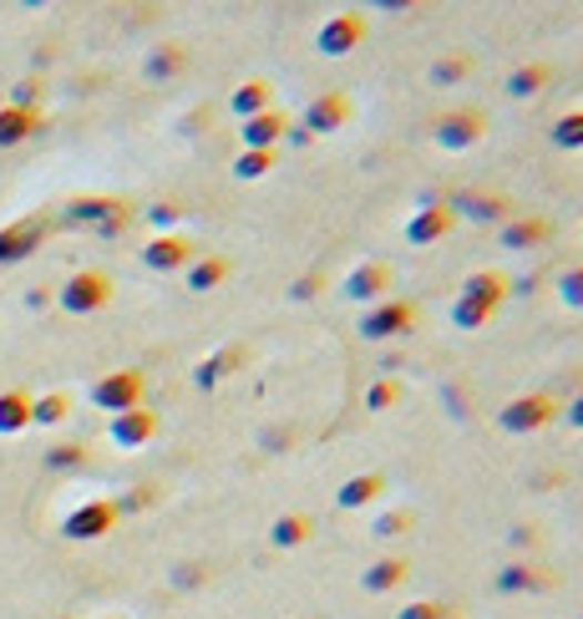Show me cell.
Listing matches in <instances>:
<instances>
[{
    "instance_id": "bcb514c9",
    "label": "cell",
    "mask_w": 583,
    "mask_h": 619,
    "mask_svg": "<svg viewBox=\"0 0 583 619\" xmlns=\"http://www.w3.org/2000/svg\"><path fill=\"white\" fill-rule=\"evenodd\" d=\"M441 619H467V615H462V609H447V615H441Z\"/></svg>"
},
{
    "instance_id": "9c48e42d",
    "label": "cell",
    "mask_w": 583,
    "mask_h": 619,
    "mask_svg": "<svg viewBox=\"0 0 583 619\" xmlns=\"http://www.w3.org/2000/svg\"><path fill=\"white\" fill-rule=\"evenodd\" d=\"M553 589H559V574L533 559H512L508 569H498V595L523 599V595H553Z\"/></svg>"
},
{
    "instance_id": "e575fe53",
    "label": "cell",
    "mask_w": 583,
    "mask_h": 619,
    "mask_svg": "<svg viewBox=\"0 0 583 619\" xmlns=\"http://www.w3.org/2000/svg\"><path fill=\"white\" fill-rule=\"evenodd\" d=\"M492 315H498V310L477 305V300H462V295H457V305H452V325H457V331H482Z\"/></svg>"
},
{
    "instance_id": "7c38bea8",
    "label": "cell",
    "mask_w": 583,
    "mask_h": 619,
    "mask_svg": "<svg viewBox=\"0 0 583 619\" xmlns=\"http://www.w3.org/2000/svg\"><path fill=\"white\" fill-rule=\"evenodd\" d=\"M391 285H396V270L386 260H366V264H356V270L346 274V300H360V305H376V300H386L391 295Z\"/></svg>"
},
{
    "instance_id": "2e32d148",
    "label": "cell",
    "mask_w": 583,
    "mask_h": 619,
    "mask_svg": "<svg viewBox=\"0 0 583 619\" xmlns=\"http://www.w3.org/2000/svg\"><path fill=\"white\" fill-rule=\"evenodd\" d=\"M274 108V82L269 77H244V82L228 92V112H234L238 122L244 118H259V112Z\"/></svg>"
},
{
    "instance_id": "d6a6232c",
    "label": "cell",
    "mask_w": 583,
    "mask_h": 619,
    "mask_svg": "<svg viewBox=\"0 0 583 619\" xmlns=\"http://www.w3.org/2000/svg\"><path fill=\"white\" fill-rule=\"evenodd\" d=\"M25 422H31V396H21V392L0 396V432H21Z\"/></svg>"
},
{
    "instance_id": "9a60e30c",
    "label": "cell",
    "mask_w": 583,
    "mask_h": 619,
    "mask_svg": "<svg viewBox=\"0 0 583 619\" xmlns=\"http://www.w3.org/2000/svg\"><path fill=\"white\" fill-rule=\"evenodd\" d=\"M47 239V219H21V224L0 229V264H16V260H31Z\"/></svg>"
},
{
    "instance_id": "f1b7e54d",
    "label": "cell",
    "mask_w": 583,
    "mask_h": 619,
    "mask_svg": "<svg viewBox=\"0 0 583 619\" xmlns=\"http://www.w3.org/2000/svg\"><path fill=\"white\" fill-rule=\"evenodd\" d=\"M548 138H553V148H559V153H579V148H583V108L563 112V118L553 122V132H548Z\"/></svg>"
},
{
    "instance_id": "8fae6325",
    "label": "cell",
    "mask_w": 583,
    "mask_h": 619,
    "mask_svg": "<svg viewBox=\"0 0 583 619\" xmlns=\"http://www.w3.org/2000/svg\"><path fill=\"white\" fill-rule=\"evenodd\" d=\"M457 229L452 209H447V199H421V209L411 214V224H406V239L417 244V250H431V244H441V239Z\"/></svg>"
},
{
    "instance_id": "d4e9b609",
    "label": "cell",
    "mask_w": 583,
    "mask_h": 619,
    "mask_svg": "<svg viewBox=\"0 0 583 619\" xmlns=\"http://www.w3.org/2000/svg\"><path fill=\"white\" fill-rule=\"evenodd\" d=\"M234 274V260L228 254H198V260L188 264V290L193 295H208V290H218Z\"/></svg>"
},
{
    "instance_id": "484cf974",
    "label": "cell",
    "mask_w": 583,
    "mask_h": 619,
    "mask_svg": "<svg viewBox=\"0 0 583 619\" xmlns=\"http://www.w3.org/2000/svg\"><path fill=\"white\" fill-rule=\"evenodd\" d=\"M41 132V112L37 108H0V148H21L25 138Z\"/></svg>"
},
{
    "instance_id": "3957f363",
    "label": "cell",
    "mask_w": 583,
    "mask_h": 619,
    "mask_svg": "<svg viewBox=\"0 0 583 619\" xmlns=\"http://www.w3.org/2000/svg\"><path fill=\"white\" fill-rule=\"evenodd\" d=\"M482 138H488V112L482 108H452L441 118H431V143L441 153H472Z\"/></svg>"
},
{
    "instance_id": "7402d4cb",
    "label": "cell",
    "mask_w": 583,
    "mask_h": 619,
    "mask_svg": "<svg viewBox=\"0 0 583 619\" xmlns=\"http://www.w3.org/2000/svg\"><path fill=\"white\" fill-rule=\"evenodd\" d=\"M244 361H249V351H244V346H218L214 356H208L198 371H193V382H198L203 392H214V386L224 382V376H234V371H244Z\"/></svg>"
},
{
    "instance_id": "ba28073f",
    "label": "cell",
    "mask_w": 583,
    "mask_h": 619,
    "mask_svg": "<svg viewBox=\"0 0 583 619\" xmlns=\"http://www.w3.org/2000/svg\"><path fill=\"white\" fill-rule=\"evenodd\" d=\"M350 118H356V102H350V92H320L310 108H305L299 128L310 132V138H330V132H340Z\"/></svg>"
},
{
    "instance_id": "83f0119b",
    "label": "cell",
    "mask_w": 583,
    "mask_h": 619,
    "mask_svg": "<svg viewBox=\"0 0 583 619\" xmlns=\"http://www.w3.org/2000/svg\"><path fill=\"white\" fill-rule=\"evenodd\" d=\"M274 163H279V148H244V153L234 158V179H244V183L269 179Z\"/></svg>"
},
{
    "instance_id": "7a4b0ae2",
    "label": "cell",
    "mask_w": 583,
    "mask_h": 619,
    "mask_svg": "<svg viewBox=\"0 0 583 619\" xmlns=\"http://www.w3.org/2000/svg\"><path fill=\"white\" fill-rule=\"evenodd\" d=\"M417 325H421V305L406 295H386L360 315V335H366V341H401V335H411Z\"/></svg>"
},
{
    "instance_id": "4dcf8cb0",
    "label": "cell",
    "mask_w": 583,
    "mask_h": 619,
    "mask_svg": "<svg viewBox=\"0 0 583 619\" xmlns=\"http://www.w3.org/2000/svg\"><path fill=\"white\" fill-rule=\"evenodd\" d=\"M108 528H112V508L108 503H92V508H82L72 524H67V534L72 538H96V534H108Z\"/></svg>"
},
{
    "instance_id": "5b68a950",
    "label": "cell",
    "mask_w": 583,
    "mask_h": 619,
    "mask_svg": "<svg viewBox=\"0 0 583 619\" xmlns=\"http://www.w3.org/2000/svg\"><path fill=\"white\" fill-rule=\"evenodd\" d=\"M447 209H452V219H467V224H498V229L518 214L512 199L508 193H498V189H462V193L447 199Z\"/></svg>"
},
{
    "instance_id": "7dc6e473",
    "label": "cell",
    "mask_w": 583,
    "mask_h": 619,
    "mask_svg": "<svg viewBox=\"0 0 583 619\" xmlns=\"http://www.w3.org/2000/svg\"><path fill=\"white\" fill-rule=\"evenodd\" d=\"M21 6H31V11H37V6H47V0H21Z\"/></svg>"
},
{
    "instance_id": "277c9868",
    "label": "cell",
    "mask_w": 583,
    "mask_h": 619,
    "mask_svg": "<svg viewBox=\"0 0 583 619\" xmlns=\"http://www.w3.org/2000/svg\"><path fill=\"white\" fill-rule=\"evenodd\" d=\"M112 295H117V285H112V274L102 270H76L67 285H61V310L67 315H96V310H108Z\"/></svg>"
},
{
    "instance_id": "30bf717a",
    "label": "cell",
    "mask_w": 583,
    "mask_h": 619,
    "mask_svg": "<svg viewBox=\"0 0 583 619\" xmlns=\"http://www.w3.org/2000/svg\"><path fill=\"white\" fill-rule=\"evenodd\" d=\"M143 392H147V376L143 371H112V376H102L92 392L96 406H108V412H132V406H143Z\"/></svg>"
},
{
    "instance_id": "8992f818",
    "label": "cell",
    "mask_w": 583,
    "mask_h": 619,
    "mask_svg": "<svg viewBox=\"0 0 583 619\" xmlns=\"http://www.w3.org/2000/svg\"><path fill=\"white\" fill-rule=\"evenodd\" d=\"M370 37V21L360 11H335L330 21H320V31H315V51L330 61L350 57V51L360 47V41Z\"/></svg>"
},
{
    "instance_id": "ac0fdd59",
    "label": "cell",
    "mask_w": 583,
    "mask_h": 619,
    "mask_svg": "<svg viewBox=\"0 0 583 619\" xmlns=\"http://www.w3.org/2000/svg\"><path fill=\"white\" fill-rule=\"evenodd\" d=\"M508 295H512V280L502 270H472L462 280V300H477V305H488V310H502Z\"/></svg>"
},
{
    "instance_id": "ffe728a7",
    "label": "cell",
    "mask_w": 583,
    "mask_h": 619,
    "mask_svg": "<svg viewBox=\"0 0 583 619\" xmlns=\"http://www.w3.org/2000/svg\"><path fill=\"white\" fill-rule=\"evenodd\" d=\"M386 488H391V483H386V473H376V467H370V473L346 477V483H340V493H335V503H340L346 513H356V508H370V503L381 498Z\"/></svg>"
},
{
    "instance_id": "8d00e7d4",
    "label": "cell",
    "mask_w": 583,
    "mask_h": 619,
    "mask_svg": "<svg viewBox=\"0 0 583 619\" xmlns=\"http://www.w3.org/2000/svg\"><path fill=\"white\" fill-rule=\"evenodd\" d=\"M447 609H452L447 599H411V605L396 609V619H441Z\"/></svg>"
},
{
    "instance_id": "1f68e13d",
    "label": "cell",
    "mask_w": 583,
    "mask_h": 619,
    "mask_svg": "<svg viewBox=\"0 0 583 619\" xmlns=\"http://www.w3.org/2000/svg\"><path fill=\"white\" fill-rule=\"evenodd\" d=\"M411 528H417V513H411V508H391V513H376L370 534H376V538H406Z\"/></svg>"
},
{
    "instance_id": "b9f144b4",
    "label": "cell",
    "mask_w": 583,
    "mask_h": 619,
    "mask_svg": "<svg viewBox=\"0 0 583 619\" xmlns=\"http://www.w3.org/2000/svg\"><path fill=\"white\" fill-rule=\"evenodd\" d=\"M508 544H512V548H533V544H538L533 524H518V528H512V534H508Z\"/></svg>"
},
{
    "instance_id": "f6af8a7d",
    "label": "cell",
    "mask_w": 583,
    "mask_h": 619,
    "mask_svg": "<svg viewBox=\"0 0 583 619\" xmlns=\"http://www.w3.org/2000/svg\"><path fill=\"white\" fill-rule=\"evenodd\" d=\"M153 219H157V224H173V219H178V209H173V203H157Z\"/></svg>"
},
{
    "instance_id": "f35d334b",
    "label": "cell",
    "mask_w": 583,
    "mask_h": 619,
    "mask_svg": "<svg viewBox=\"0 0 583 619\" xmlns=\"http://www.w3.org/2000/svg\"><path fill=\"white\" fill-rule=\"evenodd\" d=\"M67 406H72L67 396H41V402H31V417L37 422H61L67 417Z\"/></svg>"
},
{
    "instance_id": "cb8c5ba5",
    "label": "cell",
    "mask_w": 583,
    "mask_h": 619,
    "mask_svg": "<svg viewBox=\"0 0 583 619\" xmlns=\"http://www.w3.org/2000/svg\"><path fill=\"white\" fill-rule=\"evenodd\" d=\"M548 82H553V67H548V61H523V67H512L502 87H508L512 102H528V97L548 92Z\"/></svg>"
},
{
    "instance_id": "ab89813d",
    "label": "cell",
    "mask_w": 583,
    "mask_h": 619,
    "mask_svg": "<svg viewBox=\"0 0 583 619\" xmlns=\"http://www.w3.org/2000/svg\"><path fill=\"white\" fill-rule=\"evenodd\" d=\"M37 97H41V82H21L11 97V108H37Z\"/></svg>"
},
{
    "instance_id": "ee69618b",
    "label": "cell",
    "mask_w": 583,
    "mask_h": 619,
    "mask_svg": "<svg viewBox=\"0 0 583 619\" xmlns=\"http://www.w3.org/2000/svg\"><path fill=\"white\" fill-rule=\"evenodd\" d=\"M203 128H208V108H198L193 118H183V132H203Z\"/></svg>"
},
{
    "instance_id": "60d3db41",
    "label": "cell",
    "mask_w": 583,
    "mask_h": 619,
    "mask_svg": "<svg viewBox=\"0 0 583 619\" xmlns=\"http://www.w3.org/2000/svg\"><path fill=\"white\" fill-rule=\"evenodd\" d=\"M563 422H569L573 432H583V392L573 396V402H563Z\"/></svg>"
},
{
    "instance_id": "44dd1931",
    "label": "cell",
    "mask_w": 583,
    "mask_h": 619,
    "mask_svg": "<svg viewBox=\"0 0 583 619\" xmlns=\"http://www.w3.org/2000/svg\"><path fill=\"white\" fill-rule=\"evenodd\" d=\"M406 579H411V564L391 554V559L366 564V574H360V589H366V595H396Z\"/></svg>"
},
{
    "instance_id": "4fadbf2b",
    "label": "cell",
    "mask_w": 583,
    "mask_h": 619,
    "mask_svg": "<svg viewBox=\"0 0 583 619\" xmlns=\"http://www.w3.org/2000/svg\"><path fill=\"white\" fill-rule=\"evenodd\" d=\"M548 239H553V219H543V214H512L502 224V250H512V254L543 250Z\"/></svg>"
},
{
    "instance_id": "7bdbcfd3",
    "label": "cell",
    "mask_w": 583,
    "mask_h": 619,
    "mask_svg": "<svg viewBox=\"0 0 583 619\" xmlns=\"http://www.w3.org/2000/svg\"><path fill=\"white\" fill-rule=\"evenodd\" d=\"M376 11H391V16H401V11H417L421 0H370Z\"/></svg>"
},
{
    "instance_id": "603a6c76",
    "label": "cell",
    "mask_w": 583,
    "mask_h": 619,
    "mask_svg": "<svg viewBox=\"0 0 583 619\" xmlns=\"http://www.w3.org/2000/svg\"><path fill=\"white\" fill-rule=\"evenodd\" d=\"M315 538V518L310 513H279V518H274L269 524V548H305Z\"/></svg>"
},
{
    "instance_id": "6da1fadb",
    "label": "cell",
    "mask_w": 583,
    "mask_h": 619,
    "mask_svg": "<svg viewBox=\"0 0 583 619\" xmlns=\"http://www.w3.org/2000/svg\"><path fill=\"white\" fill-rule=\"evenodd\" d=\"M559 417H563V402L553 392H523L498 412V427L512 432V437H533V432L553 427Z\"/></svg>"
},
{
    "instance_id": "d590c367",
    "label": "cell",
    "mask_w": 583,
    "mask_h": 619,
    "mask_svg": "<svg viewBox=\"0 0 583 619\" xmlns=\"http://www.w3.org/2000/svg\"><path fill=\"white\" fill-rule=\"evenodd\" d=\"M559 300L563 305H573V310H583V260L569 264V270L559 274Z\"/></svg>"
},
{
    "instance_id": "74e56055",
    "label": "cell",
    "mask_w": 583,
    "mask_h": 619,
    "mask_svg": "<svg viewBox=\"0 0 583 619\" xmlns=\"http://www.w3.org/2000/svg\"><path fill=\"white\" fill-rule=\"evenodd\" d=\"M325 285H330V280H325L320 270H310V274H299L295 285H289V300H320V295H325Z\"/></svg>"
},
{
    "instance_id": "e0dca14e",
    "label": "cell",
    "mask_w": 583,
    "mask_h": 619,
    "mask_svg": "<svg viewBox=\"0 0 583 619\" xmlns=\"http://www.w3.org/2000/svg\"><path fill=\"white\" fill-rule=\"evenodd\" d=\"M188 47H183V41H157L153 51H147L143 57V77L147 82H173V77H183L188 72Z\"/></svg>"
},
{
    "instance_id": "5bb4252c",
    "label": "cell",
    "mask_w": 583,
    "mask_h": 619,
    "mask_svg": "<svg viewBox=\"0 0 583 619\" xmlns=\"http://www.w3.org/2000/svg\"><path fill=\"white\" fill-rule=\"evenodd\" d=\"M289 128H295V118H289L285 108H269V112H259V118L238 122V138H244V148H279L289 138Z\"/></svg>"
},
{
    "instance_id": "f546056e",
    "label": "cell",
    "mask_w": 583,
    "mask_h": 619,
    "mask_svg": "<svg viewBox=\"0 0 583 619\" xmlns=\"http://www.w3.org/2000/svg\"><path fill=\"white\" fill-rule=\"evenodd\" d=\"M122 199H72L67 203V224H108V214L117 209Z\"/></svg>"
},
{
    "instance_id": "52a82bcc",
    "label": "cell",
    "mask_w": 583,
    "mask_h": 619,
    "mask_svg": "<svg viewBox=\"0 0 583 619\" xmlns=\"http://www.w3.org/2000/svg\"><path fill=\"white\" fill-rule=\"evenodd\" d=\"M193 260H198V244H193L188 234H173V229H167V234H153L143 244V264L153 274H178V270H188Z\"/></svg>"
},
{
    "instance_id": "836d02e7",
    "label": "cell",
    "mask_w": 583,
    "mask_h": 619,
    "mask_svg": "<svg viewBox=\"0 0 583 619\" xmlns=\"http://www.w3.org/2000/svg\"><path fill=\"white\" fill-rule=\"evenodd\" d=\"M391 406H401V382L396 376H381V382L366 386V412H391Z\"/></svg>"
},
{
    "instance_id": "d6986e66",
    "label": "cell",
    "mask_w": 583,
    "mask_h": 619,
    "mask_svg": "<svg viewBox=\"0 0 583 619\" xmlns=\"http://www.w3.org/2000/svg\"><path fill=\"white\" fill-rule=\"evenodd\" d=\"M153 437H157V412H147V406L117 412V422H112V442L117 447H147Z\"/></svg>"
},
{
    "instance_id": "4316f807",
    "label": "cell",
    "mask_w": 583,
    "mask_h": 619,
    "mask_svg": "<svg viewBox=\"0 0 583 619\" xmlns=\"http://www.w3.org/2000/svg\"><path fill=\"white\" fill-rule=\"evenodd\" d=\"M472 72H477V61L467 57V51H447V57H437L427 67V82L431 87H462V82H472Z\"/></svg>"
}]
</instances>
